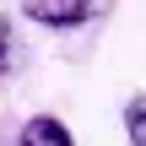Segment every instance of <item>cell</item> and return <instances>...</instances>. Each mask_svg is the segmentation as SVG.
I'll use <instances>...</instances> for the list:
<instances>
[{"mask_svg": "<svg viewBox=\"0 0 146 146\" xmlns=\"http://www.w3.org/2000/svg\"><path fill=\"white\" fill-rule=\"evenodd\" d=\"M22 11L38 27H81L98 11V0H22Z\"/></svg>", "mask_w": 146, "mask_h": 146, "instance_id": "6da1fadb", "label": "cell"}, {"mask_svg": "<svg viewBox=\"0 0 146 146\" xmlns=\"http://www.w3.org/2000/svg\"><path fill=\"white\" fill-rule=\"evenodd\" d=\"M22 146H76V141H70V130L54 114H38V119L22 125Z\"/></svg>", "mask_w": 146, "mask_h": 146, "instance_id": "7a4b0ae2", "label": "cell"}, {"mask_svg": "<svg viewBox=\"0 0 146 146\" xmlns=\"http://www.w3.org/2000/svg\"><path fill=\"white\" fill-rule=\"evenodd\" d=\"M125 135H130V146H146V98L125 103Z\"/></svg>", "mask_w": 146, "mask_h": 146, "instance_id": "3957f363", "label": "cell"}, {"mask_svg": "<svg viewBox=\"0 0 146 146\" xmlns=\"http://www.w3.org/2000/svg\"><path fill=\"white\" fill-rule=\"evenodd\" d=\"M16 65V33H11V16H0V81L11 76Z\"/></svg>", "mask_w": 146, "mask_h": 146, "instance_id": "277c9868", "label": "cell"}]
</instances>
